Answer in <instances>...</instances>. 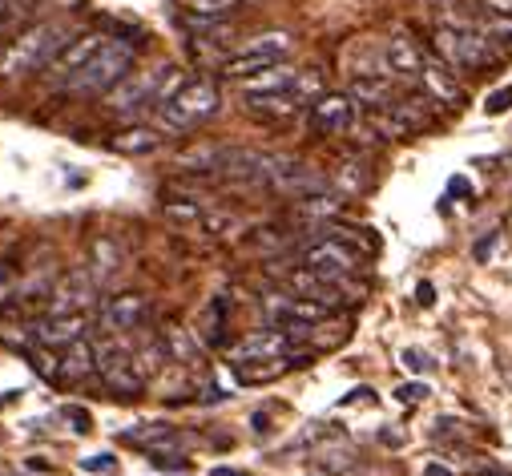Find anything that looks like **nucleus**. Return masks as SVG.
Here are the masks:
<instances>
[{
	"instance_id": "30",
	"label": "nucleus",
	"mask_w": 512,
	"mask_h": 476,
	"mask_svg": "<svg viewBox=\"0 0 512 476\" xmlns=\"http://www.w3.org/2000/svg\"><path fill=\"white\" fill-rule=\"evenodd\" d=\"M37 9H41V0H0V33H13Z\"/></svg>"
},
{
	"instance_id": "46",
	"label": "nucleus",
	"mask_w": 512,
	"mask_h": 476,
	"mask_svg": "<svg viewBox=\"0 0 512 476\" xmlns=\"http://www.w3.org/2000/svg\"><path fill=\"white\" fill-rule=\"evenodd\" d=\"M452 194H468V182L464 178H452Z\"/></svg>"
},
{
	"instance_id": "14",
	"label": "nucleus",
	"mask_w": 512,
	"mask_h": 476,
	"mask_svg": "<svg viewBox=\"0 0 512 476\" xmlns=\"http://www.w3.org/2000/svg\"><path fill=\"white\" fill-rule=\"evenodd\" d=\"M105 41H109V37H101V33H77V37L49 61V81H53V89H61L81 65H89V61L101 53Z\"/></svg>"
},
{
	"instance_id": "17",
	"label": "nucleus",
	"mask_w": 512,
	"mask_h": 476,
	"mask_svg": "<svg viewBox=\"0 0 512 476\" xmlns=\"http://www.w3.org/2000/svg\"><path fill=\"white\" fill-rule=\"evenodd\" d=\"M307 101L287 89V93H242V109L250 117H263V122H287V117H295Z\"/></svg>"
},
{
	"instance_id": "3",
	"label": "nucleus",
	"mask_w": 512,
	"mask_h": 476,
	"mask_svg": "<svg viewBox=\"0 0 512 476\" xmlns=\"http://www.w3.org/2000/svg\"><path fill=\"white\" fill-rule=\"evenodd\" d=\"M222 109V97H218V85L210 77H190L174 89V97L158 109V130L166 134H190L198 126H206L210 117Z\"/></svg>"
},
{
	"instance_id": "27",
	"label": "nucleus",
	"mask_w": 512,
	"mask_h": 476,
	"mask_svg": "<svg viewBox=\"0 0 512 476\" xmlns=\"http://www.w3.org/2000/svg\"><path fill=\"white\" fill-rule=\"evenodd\" d=\"M295 210H299L303 218H335V214L343 210V194H335V190H323V194L299 198V202H295Z\"/></svg>"
},
{
	"instance_id": "7",
	"label": "nucleus",
	"mask_w": 512,
	"mask_h": 476,
	"mask_svg": "<svg viewBox=\"0 0 512 476\" xmlns=\"http://www.w3.org/2000/svg\"><path fill=\"white\" fill-rule=\"evenodd\" d=\"M303 267L331 279V283H347L359 267H363V255L347 243V238H315V243L303 247Z\"/></svg>"
},
{
	"instance_id": "28",
	"label": "nucleus",
	"mask_w": 512,
	"mask_h": 476,
	"mask_svg": "<svg viewBox=\"0 0 512 476\" xmlns=\"http://www.w3.org/2000/svg\"><path fill=\"white\" fill-rule=\"evenodd\" d=\"M254 364H259V368H250V364L238 368V380H242V384H267V380L283 376L295 360H291V355H279V360H254Z\"/></svg>"
},
{
	"instance_id": "9",
	"label": "nucleus",
	"mask_w": 512,
	"mask_h": 476,
	"mask_svg": "<svg viewBox=\"0 0 512 476\" xmlns=\"http://www.w3.org/2000/svg\"><path fill=\"white\" fill-rule=\"evenodd\" d=\"M97 291H101V283L93 279V271L77 267V271L57 279V287L49 295V311L53 315H81V311H89L97 303Z\"/></svg>"
},
{
	"instance_id": "5",
	"label": "nucleus",
	"mask_w": 512,
	"mask_h": 476,
	"mask_svg": "<svg viewBox=\"0 0 512 476\" xmlns=\"http://www.w3.org/2000/svg\"><path fill=\"white\" fill-rule=\"evenodd\" d=\"M432 53H436L444 65L460 69V73L492 69V65H500V57H504L476 25H436V33H432Z\"/></svg>"
},
{
	"instance_id": "38",
	"label": "nucleus",
	"mask_w": 512,
	"mask_h": 476,
	"mask_svg": "<svg viewBox=\"0 0 512 476\" xmlns=\"http://www.w3.org/2000/svg\"><path fill=\"white\" fill-rule=\"evenodd\" d=\"M242 222L238 218H230V214H210L206 218V230H214V234H234Z\"/></svg>"
},
{
	"instance_id": "29",
	"label": "nucleus",
	"mask_w": 512,
	"mask_h": 476,
	"mask_svg": "<svg viewBox=\"0 0 512 476\" xmlns=\"http://www.w3.org/2000/svg\"><path fill=\"white\" fill-rule=\"evenodd\" d=\"M331 186H339V194H343V198H347V194H363V190L371 186V174H367V166H363V162H343Z\"/></svg>"
},
{
	"instance_id": "4",
	"label": "nucleus",
	"mask_w": 512,
	"mask_h": 476,
	"mask_svg": "<svg viewBox=\"0 0 512 476\" xmlns=\"http://www.w3.org/2000/svg\"><path fill=\"white\" fill-rule=\"evenodd\" d=\"M134 65H138V45L134 41H105L101 53L89 65H81L61 85V93H73V97H105L125 73H134Z\"/></svg>"
},
{
	"instance_id": "49",
	"label": "nucleus",
	"mask_w": 512,
	"mask_h": 476,
	"mask_svg": "<svg viewBox=\"0 0 512 476\" xmlns=\"http://www.w3.org/2000/svg\"><path fill=\"white\" fill-rule=\"evenodd\" d=\"M484 476H508V472H484Z\"/></svg>"
},
{
	"instance_id": "34",
	"label": "nucleus",
	"mask_w": 512,
	"mask_h": 476,
	"mask_svg": "<svg viewBox=\"0 0 512 476\" xmlns=\"http://www.w3.org/2000/svg\"><path fill=\"white\" fill-rule=\"evenodd\" d=\"M319 464H323L327 472H351V468H355V456H351L347 448H331V452L319 456Z\"/></svg>"
},
{
	"instance_id": "2",
	"label": "nucleus",
	"mask_w": 512,
	"mask_h": 476,
	"mask_svg": "<svg viewBox=\"0 0 512 476\" xmlns=\"http://www.w3.org/2000/svg\"><path fill=\"white\" fill-rule=\"evenodd\" d=\"M73 37H77L73 25H65V21H41V25L25 29V33H17V41H13L9 53H5V65H0V73H5V77L41 73V69H49V61H53Z\"/></svg>"
},
{
	"instance_id": "6",
	"label": "nucleus",
	"mask_w": 512,
	"mask_h": 476,
	"mask_svg": "<svg viewBox=\"0 0 512 476\" xmlns=\"http://www.w3.org/2000/svg\"><path fill=\"white\" fill-rule=\"evenodd\" d=\"M291 49H295V37H291V33H263V37L246 41L242 53L226 57V61H222V73L234 77V81H246V77H254V73H267V69L283 65V61L291 57Z\"/></svg>"
},
{
	"instance_id": "11",
	"label": "nucleus",
	"mask_w": 512,
	"mask_h": 476,
	"mask_svg": "<svg viewBox=\"0 0 512 476\" xmlns=\"http://www.w3.org/2000/svg\"><path fill=\"white\" fill-rule=\"evenodd\" d=\"M267 186L299 202V198H311V194L331 190V178H327V174H319V170H315V166H307V162L283 158V162H279V170L271 174V182H267Z\"/></svg>"
},
{
	"instance_id": "45",
	"label": "nucleus",
	"mask_w": 512,
	"mask_h": 476,
	"mask_svg": "<svg viewBox=\"0 0 512 476\" xmlns=\"http://www.w3.org/2000/svg\"><path fill=\"white\" fill-rule=\"evenodd\" d=\"M488 255H492V238H484V243L476 247V259H488Z\"/></svg>"
},
{
	"instance_id": "13",
	"label": "nucleus",
	"mask_w": 512,
	"mask_h": 476,
	"mask_svg": "<svg viewBox=\"0 0 512 476\" xmlns=\"http://www.w3.org/2000/svg\"><path fill=\"white\" fill-rule=\"evenodd\" d=\"M89 331V315L81 311V315H41V319H33L29 323V339L37 343V347H45V351H61V347H69L73 339H81Z\"/></svg>"
},
{
	"instance_id": "22",
	"label": "nucleus",
	"mask_w": 512,
	"mask_h": 476,
	"mask_svg": "<svg viewBox=\"0 0 512 476\" xmlns=\"http://www.w3.org/2000/svg\"><path fill=\"white\" fill-rule=\"evenodd\" d=\"M121 263H125V255H121V247H117V238L97 234L93 243H89V271H93V279H97V283L113 279V275L121 271Z\"/></svg>"
},
{
	"instance_id": "43",
	"label": "nucleus",
	"mask_w": 512,
	"mask_h": 476,
	"mask_svg": "<svg viewBox=\"0 0 512 476\" xmlns=\"http://www.w3.org/2000/svg\"><path fill=\"white\" fill-rule=\"evenodd\" d=\"M379 440H383V444H392V448H400V444H404V436H400V432H379Z\"/></svg>"
},
{
	"instance_id": "16",
	"label": "nucleus",
	"mask_w": 512,
	"mask_h": 476,
	"mask_svg": "<svg viewBox=\"0 0 512 476\" xmlns=\"http://www.w3.org/2000/svg\"><path fill=\"white\" fill-rule=\"evenodd\" d=\"M146 319H150V303H146V295H134V291L105 299V307H101V327L105 331H138Z\"/></svg>"
},
{
	"instance_id": "41",
	"label": "nucleus",
	"mask_w": 512,
	"mask_h": 476,
	"mask_svg": "<svg viewBox=\"0 0 512 476\" xmlns=\"http://www.w3.org/2000/svg\"><path fill=\"white\" fill-rule=\"evenodd\" d=\"M484 13H500V17H512V0H480Z\"/></svg>"
},
{
	"instance_id": "25",
	"label": "nucleus",
	"mask_w": 512,
	"mask_h": 476,
	"mask_svg": "<svg viewBox=\"0 0 512 476\" xmlns=\"http://www.w3.org/2000/svg\"><path fill=\"white\" fill-rule=\"evenodd\" d=\"M242 0H178L186 21H226L238 13Z\"/></svg>"
},
{
	"instance_id": "31",
	"label": "nucleus",
	"mask_w": 512,
	"mask_h": 476,
	"mask_svg": "<svg viewBox=\"0 0 512 476\" xmlns=\"http://www.w3.org/2000/svg\"><path fill=\"white\" fill-rule=\"evenodd\" d=\"M150 464L158 472H190V460L178 448H150Z\"/></svg>"
},
{
	"instance_id": "39",
	"label": "nucleus",
	"mask_w": 512,
	"mask_h": 476,
	"mask_svg": "<svg viewBox=\"0 0 512 476\" xmlns=\"http://www.w3.org/2000/svg\"><path fill=\"white\" fill-rule=\"evenodd\" d=\"M404 368H408V372H428V368H432V360H428L424 351L408 347V351H404Z\"/></svg>"
},
{
	"instance_id": "12",
	"label": "nucleus",
	"mask_w": 512,
	"mask_h": 476,
	"mask_svg": "<svg viewBox=\"0 0 512 476\" xmlns=\"http://www.w3.org/2000/svg\"><path fill=\"white\" fill-rule=\"evenodd\" d=\"M307 109H311V130L323 134V138L347 134L355 126V101H351V93H319Z\"/></svg>"
},
{
	"instance_id": "26",
	"label": "nucleus",
	"mask_w": 512,
	"mask_h": 476,
	"mask_svg": "<svg viewBox=\"0 0 512 476\" xmlns=\"http://www.w3.org/2000/svg\"><path fill=\"white\" fill-rule=\"evenodd\" d=\"M472 25H476L500 53H512V17H500V13H484V9H480V17H476Z\"/></svg>"
},
{
	"instance_id": "10",
	"label": "nucleus",
	"mask_w": 512,
	"mask_h": 476,
	"mask_svg": "<svg viewBox=\"0 0 512 476\" xmlns=\"http://www.w3.org/2000/svg\"><path fill=\"white\" fill-rule=\"evenodd\" d=\"M263 315H267L271 327L287 331V327H299V323H323V319L335 315V307L315 303L307 295H267L263 299Z\"/></svg>"
},
{
	"instance_id": "15",
	"label": "nucleus",
	"mask_w": 512,
	"mask_h": 476,
	"mask_svg": "<svg viewBox=\"0 0 512 476\" xmlns=\"http://www.w3.org/2000/svg\"><path fill=\"white\" fill-rule=\"evenodd\" d=\"M279 355H291V335H287L283 327H271V331L246 335V339L230 351V360H234V364H254V360H279Z\"/></svg>"
},
{
	"instance_id": "44",
	"label": "nucleus",
	"mask_w": 512,
	"mask_h": 476,
	"mask_svg": "<svg viewBox=\"0 0 512 476\" xmlns=\"http://www.w3.org/2000/svg\"><path fill=\"white\" fill-rule=\"evenodd\" d=\"M424 476H456V472H448L444 464H428V468H424Z\"/></svg>"
},
{
	"instance_id": "24",
	"label": "nucleus",
	"mask_w": 512,
	"mask_h": 476,
	"mask_svg": "<svg viewBox=\"0 0 512 476\" xmlns=\"http://www.w3.org/2000/svg\"><path fill=\"white\" fill-rule=\"evenodd\" d=\"M162 343H166L174 364H202V347H198V339L186 327H166L162 331Z\"/></svg>"
},
{
	"instance_id": "20",
	"label": "nucleus",
	"mask_w": 512,
	"mask_h": 476,
	"mask_svg": "<svg viewBox=\"0 0 512 476\" xmlns=\"http://www.w3.org/2000/svg\"><path fill=\"white\" fill-rule=\"evenodd\" d=\"M424 89L440 101V105H456L460 109V101H464V89L456 85V73H452V65H444L440 57H428L424 61Z\"/></svg>"
},
{
	"instance_id": "1",
	"label": "nucleus",
	"mask_w": 512,
	"mask_h": 476,
	"mask_svg": "<svg viewBox=\"0 0 512 476\" xmlns=\"http://www.w3.org/2000/svg\"><path fill=\"white\" fill-rule=\"evenodd\" d=\"M182 85V69L178 65H162V69H150V73H125L109 93H105V113L109 117H121V122H134L142 113H158L174 89Z\"/></svg>"
},
{
	"instance_id": "19",
	"label": "nucleus",
	"mask_w": 512,
	"mask_h": 476,
	"mask_svg": "<svg viewBox=\"0 0 512 476\" xmlns=\"http://www.w3.org/2000/svg\"><path fill=\"white\" fill-rule=\"evenodd\" d=\"M93 372H97V347L85 335L73 339L69 347H61V355H57V384H73V380H85Z\"/></svg>"
},
{
	"instance_id": "36",
	"label": "nucleus",
	"mask_w": 512,
	"mask_h": 476,
	"mask_svg": "<svg viewBox=\"0 0 512 476\" xmlns=\"http://www.w3.org/2000/svg\"><path fill=\"white\" fill-rule=\"evenodd\" d=\"M508 109H512V85L488 93V101H484V113H488V117H500V113H508Z\"/></svg>"
},
{
	"instance_id": "21",
	"label": "nucleus",
	"mask_w": 512,
	"mask_h": 476,
	"mask_svg": "<svg viewBox=\"0 0 512 476\" xmlns=\"http://www.w3.org/2000/svg\"><path fill=\"white\" fill-rule=\"evenodd\" d=\"M351 101H359L363 109H388L392 105V77H383V73H355V81H351Z\"/></svg>"
},
{
	"instance_id": "23",
	"label": "nucleus",
	"mask_w": 512,
	"mask_h": 476,
	"mask_svg": "<svg viewBox=\"0 0 512 476\" xmlns=\"http://www.w3.org/2000/svg\"><path fill=\"white\" fill-rule=\"evenodd\" d=\"M109 146H113L117 154H125V158H146V154H154V150L162 146V134L150 130V126H130V130L113 134Z\"/></svg>"
},
{
	"instance_id": "48",
	"label": "nucleus",
	"mask_w": 512,
	"mask_h": 476,
	"mask_svg": "<svg viewBox=\"0 0 512 476\" xmlns=\"http://www.w3.org/2000/svg\"><path fill=\"white\" fill-rule=\"evenodd\" d=\"M5 53H9V49H5V41H0V65H5Z\"/></svg>"
},
{
	"instance_id": "42",
	"label": "nucleus",
	"mask_w": 512,
	"mask_h": 476,
	"mask_svg": "<svg viewBox=\"0 0 512 476\" xmlns=\"http://www.w3.org/2000/svg\"><path fill=\"white\" fill-rule=\"evenodd\" d=\"M416 299H420L424 307H432V303H436V291H432V283H420V291H416Z\"/></svg>"
},
{
	"instance_id": "40",
	"label": "nucleus",
	"mask_w": 512,
	"mask_h": 476,
	"mask_svg": "<svg viewBox=\"0 0 512 476\" xmlns=\"http://www.w3.org/2000/svg\"><path fill=\"white\" fill-rule=\"evenodd\" d=\"M424 396H428L424 384H404V388H396V400H400V404H420Z\"/></svg>"
},
{
	"instance_id": "32",
	"label": "nucleus",
	"mask_w": 512,
	"mask_h": 476,
	"mask_svg": "<svg viewBox=\"0 0 512 476\" xmlns=\"http://www.w3.org/2000/svg\"><path fill=\"white\" fill-rule=\"evenodd\" d=\"M162 210H166V218L170 222H178V226H190V222H202V206L198 202H162Z\"/></svg>"
},
{
	"instance_id": "33",
	"label": "nucleus",
	"mask_w": 512,
	"mask_h": 476,
	"mask_svg": "<svg viewBox=\"0 0 512 476\" xmlns=\"http://www.w3.org/2000/svg\"><path fill=\"white\" fill-rule=\"evenodd\" d=\"M81 468H85V472H93V476H117V472H121V460H117V456H109V452H97V456H85V460H81Z\"/></svg>"
},
{
	"instance_id": "18",
	"label": "nucleus",
	"mask_w": 512,
	"mask_h": 476,
	"mask_svg": "<svg viewBox=\"0 0 512 476\" xmlns=\"http://www.w3.org/2000/svg\"><path fill=\"white\" fill-rule=\"evenodd\" d=\"M424 49L408 37V33H396L383 41V65H388L392 77H420L424 73Z\"/></svg>"
},
{
	"instance_id": "8",
	"label": "nucleus",
	"mask_w": 512,
	"mask_h": 476,
	"mask_svg": "<svg viewBox=\"0 0 512 476\" xmlns=\"http://www.w3.org/2000/svg\"><path fill=\"white\" fill-rule=\"evenodd\" d=\"M97 376H101V384H105L113 396H121V400H138V396L146 392V372H142V364H138L125 347H117V343H109V347L97 351Z\"/></svg>"
},
{
	"instance_id": "35",
	"label": "nucleus",
	"mask_w": 512,
	"mask_h": 476,
	"mask_svg": "<svg viewBox=\"0 0 512 476\" xmlns=\"http://www.w3.org/2000/svg\"><path fill=\"white\" fill-rule=\"evenodd\" d=\"M17 303V275L9 263H0V311Z\"/></svg>"
},
{
	"instance_id": "47",
	"label": "nucleus",
	"mask_w": 512,
	"mask_h": 476,
	"mask_svg": "<svg viewBox=\"0 0 512 476\" xmlns=\"http://www.w3.org/2000/svg\"><path fill=\"white\" fill-rule=\"evenodd\" d=\"M214 476H246V472H230V468H214Z\"/></svg>"
},
{
	"instance_id": "37",
	"label": "nucleus",
	"mask_w": 512,
	"mask_h": 476,
	"mask_svg": "<svg viewBox=\"0 0 512 476\" xmlns=\"http://www.w3.org/2000/svg\"><path fill=\"white\" fill-rule=\"evenodd\" d=\"M61 416H65V420L73 424V432H85V436L93 432V420H89V412H85V408H73V404H69V408L61 412Z\"/></svg>"
}]
</instances>
